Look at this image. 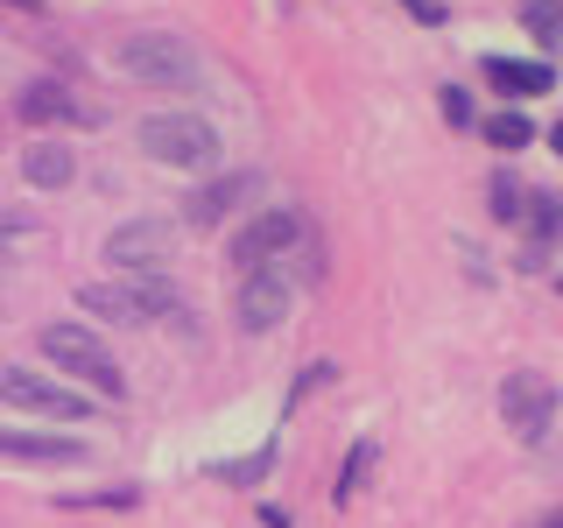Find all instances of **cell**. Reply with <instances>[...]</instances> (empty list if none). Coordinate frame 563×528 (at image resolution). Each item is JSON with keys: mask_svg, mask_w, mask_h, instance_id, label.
<instances>
[{"mask_svg": "<svg viewBox=\"0 0 563 528\" xmlns=\"http://www.w3.org/2000/svg\"><path fill=\"white\" fill-rule=\"evenodd\" d=\"M113 64L128 70L134 85H176V92H190V85L205 78V70H198V50H190L184 35H169V29L120 35V43H113Z\"/></svg>", "mask_w": 563, "mask_h": 528, "instance_id": "1", "label": "cell"}, {"mask_svg": "<svg viewBox=\"0 0 563 528\" xmlns=\"http://www.w3.org/2000/svg\"><path fill=\"white\" fill-rule=\"evenodd\" d=\"M141 155L169 169H211L219 163V128L205 113H148L141 120Z\"/></svg>", "mask_w": 563, "mask_h": 528, "instance_id": "2", "label": "cell"}, {"mask_svg": "<svg viewBox=\"0 0 563 528\" xmlns=\"http://www.w3.org/2000/svg\"><path fill=\"white\" fill-rule=\"evenodd\" d=\"M43 352L64 366V374H78L85 387H99V395H120V366H113V352H106L85 324H70V317H57V324H43Z\"/></svg>", "mask_w": 563, "mask_h": 528, "instance_id": "3", "label": "cell"}, {"mask_svg": "<svg viewBox=\"0 0 563 528\" xmlns=\"http://www.w3.org/2000/svg\"><path fill=\"white\" fill-rule=\"evenodd\" d=\"M500 422H507V437L536 444V437L556 422V381H550V374H536V366L507 374V381H500Z\"/></svg>", "mask_w": 563, "mask_h": 528, "instance_id": "4", "label": "cell"}, {"mask_svg": "<svg viewBox=\"0 0 563 528\" xmlns=\"http://www.w3.org/2000/svg\"><path fill=\"white\" fill-rule=\"evenodd\" d=\"M310 226H303V211H289V205H275V211H261V219H246L240 233H233V246H225V254H233V268L246 275V268H268V261H282L289 254L296 240H303Z\"/></svg>", "mask_w": 563, "mask_h": 528, "instance_id": "5", "label": "cell"}, {"mask_svg": "<svg viewBox=\"0 0 563 528\" xmlns=\"http://www.w3.org/2000/svg\"><path fill=\"white\" fill-rule=\"evenodd\" d=\"M169 254H176L169 219H128V226H113V233H106V261H113L120 275H163Z\"/></svg>", "mask_w": 563, "mask_h": 528, "instance_id": "6", "label": "cell"}, {"mask_svg": "<svg viewBox=\"0 0 563 528\" xmlns=\"http://www.w3.org/2000/svg\"><path fill=\"white\" fill-rule=\"evenodd\" d=\"M78 304L106 317V324H148V317H163L176 296L163 289V282H85Z\"/></svg>", "mask_w": 563, "mask_h": 528, "instance_id": "7", "label": "cell"}, {"mask_svg": "<svg viewBox=\"0 0 563 528\" xmlns=\"http://www.w3.org/2000/svg\"><path fill=\"white\" fill-rule=\"evenodd\" d=\"M296 304V282L282 261H268V268H246L240 282V296H233V317H240V331H275L282 317H289Z\"/></svg>", "mask_w": 563, "mask_h": 528, "instance_id": "8", "label": "cell"}, {"mask_svg": "<svg viewBox=\"0 0 563 528\" xmlns=\"http://www.w3.org/2000/svg\"><path fill=\"white\" fill-rule=\"evenodd\" d=\"M0 402L8 409H29V416H85V395L78 387H64V381H43V374H29V366H0Z\"/></svg>", "mask_w": 563, "mask_h": 528, "instance_id": "9", "label": "cell"}, {"mask_svg": "<svg viewBox=\"0 0 563 528\" xmlns=\"http://www.w3.org/2000/svg\"><path fill=\"white\" fill-rule=\"evenodd\" d=\"M254 190H261V176H254V169H225V176H211V184L190 190L184 219H190V226H219V219H233V211L254 205Z\"/></svg>", "mask_w": 563, "mask_h": 528, "instance_id": "10", "label": "cell"}, {"mask_svg": "<svg viewBox=\"0 0 563 528\" xmlns=\"http://www.w3.org/2000/svg\"><path fill=\"white\" fill-rule=\"evenodd\" d=\"M0 458H14V465H85V444L57 430H0Z\"/></svg>", "mask_w": 563, "mask_h": 528, "instance_id": "11", "label": "cell"}, {"mask_svg": "<svg viewBox=\"0 0 563 528\" xmlns=\"http://www.w3.org/2000/svg\"><path fill=\"white\" fill-rule=\"evenodd\" d=\"M479 78H486L500 99H536V92H550L556 70L542 64V57H486V64H479Z\"/></svg>", "mask_w": 563, "mask_h": 528, "instance_id": "12", "label": "cell"}, {"mask_svg": "<svg viewBox=\"0 0 563 528\" xmlns=\"http://www.w3.org/2000/svg\"><path fill=\"white\" fill-rule=\"evenodd\" d=\"M14 113H22L29 128H57V120L85 113V106L70 99V85H64V78H35V85H22V99H14Z\"/></svg>", "mask_w": 563, "mask_h": 528, "instance_id": "13", "label": "cell"}, {"mask_svg": "<svg viewBox=\"0 0 563 528\" xmlns=\"http://www.w3.org/2000/svg\"><path fill=\"white\" fill-rule=\"evenodd\" d=\"M22 176H29L35 190H64L70 176H78V155H70V141L43 134V141H29V155H22Z\"/></svg>", "mask_w": 563, "mask_h": 528, "instance_id": "14", "label": "cell"}, {"mask_svg": "<svg viewBox=\"0 0 563 528\" xmlns=\"http://www.w3.org/2000/svg\"><path fill=\"white\" fill-rule=\"evenodd\" d=\"M521 219H528V233H536V246H550L563 233V205L550 198V190H528V205H521Z\"/></svg>", "mask_w": 563, "mask_h": 528, "instance_id": "15", "label": "cell"}, {"mask_svg": "<svg viewBox=\"0 0 563 528\" xmlns=\"http://www.w3.org/2000/svg\"><path fill=\"white\" fill-rule=\"evenodd\" d=\"M486 141L500 155H515V148H528V141H536V128H528V113H515V106H500V113L486 120Z\"/></svg>", "mask_w": 563, "mask_h": 528, "instance_id": "16", "label": "cell"}, {"mask_svg": "<svg viewBox=\"0 0 563 528\" xmlns=\"http://www.w3.org/2000/svg\"><path fill=\"white\" fill-rule=\"evenodd\" d=\"M141 493L134 486H92V493H64L57 507H70V515H106V507H134Z\"/></svg>", "mask_w": 563, "mask_h": 528, "instance_id": "17", "label": "cell"}, {"mask_svg": "<svg viewBox=\"0 0 563 528\" xmlns=\"http://www.w3.org/2000/svg\"><path fill=\"white\" fill-rule=\"evenodd\" d=\"M521 29L536 35L542 50H556L563 43V8H556V0H528V8H521Z\"/></svg>", "mask_w": 563, "mask_h": 528, "instance_id": "18", "label": "cell"}, {"mask_svg": "<svg viewBox=\"0 0 563 528\" xmlns=\"http://www.w3.org/2000/svg\"><path fill=\"white\" fill-rule=\"evenodd\" d=\"M366 472H374V437H360V444H352L345 472H339V486H331V501H352V493L366 486Z\"/></svg>", "mask_w": 563, "mask_h": 528, "instance_id": "19", "label": "cell"}, {"mask_svg": "<svg viewBox=\"0 0 563 528\" xmlns=\"http://www.w3.org/2000/svg\"><path fill=\"white\" fill-rule=\"evenodd\" d=\"M486 205H493V219H507V226H515L521 219V205H528V184H515V176H493V184H486Z\"/></svg>", "mask_w": 563, "mask_h": 528, "instance_id": "20", "label": "cell"}, {"mask_svg": "<svg viewBox=\"0 0 563 528\" xmlns=\"http://www.w3.org/2000/svg\"><path fill=\"white\" fill-rule=\"evenodd\" d=\"M29 233H43V211L35 205H0V240H29Z\"/></svg>", "mask_w": 563, "mask_h": 528, "instance_id": "21", "label": "cell"}, {"mask_svg": "<svg viewBox=\"0 0 563 528\" xmlns=\"http://www.w3.org/2000/svg\"><path fill=\"white\" fill-rule=\"evenodd\" d=\"M331 374H339V366H331V360H310V366H303V374H296V387H289V402H282V409H296V402H303V395H310V387H324Z\"/></svg>", "mask_w": 563, "mask_h": 528, "instance_id": "22", "label": "cell"}, {"mask_svg": "<svg viewBox=\"0 0 563 528\" xmlns=\"http://www.w3.org/2000/svg\"><path fill=\"white\" fill-rule=\"evenodd\" d=\"M268 458H275V451H268V444H261L254 458H233V465H219V472H225V480H233V486H254V480H261V472H268Z\"/></svg>", "mask_w": 563, "mask_h": 528, "instance_id": "23", "label": "cell"}, {"mask_svg": "<svg viewBox=\"0 0 563 528\" xmlns=\"http://www.w3.org/2000/svg\"><path fill=\"white\" fill-rule=\"evenodd\" d=\"M437 106H444L451 128H472V120H479V113H472V92H465V85H444V99H437Z\"/></svg>", "mask_w": 563, "mask_h": 528, "instance_id": "24", "label": "cell"}, {"mask_svg": "<svg viewBox=\"0 0 563 528\" xmlns=\"http://www.w3.org/2000/svg\"><path fill=\"white\" fill-rule=\"evenodd\" d=\"M395 8H409L422 29H437V22H444V0H395Z\"/></svg>", "mask_w": 563, "mask_h": 528, "instance_id": "25", "label": "cell"}, {"mask_svg": "<svg viewBox=\"0 0 563 528\" xmlns=\"http://www.w3.org/2000/svg\"><path fill=\"white\" fill-rule=\"evenodd\" d=\"M550 148H556V155H563V120H556V128H550Z\"/></svg>", "mask_w": 563, "mask_h": 528, "instance_id": "26", "label": "cell"}, {"mask_svg": "<svg viewBox=\"0 0 563 528\" xmlns=\"http://www.w3.org/2000/svg\"><path fill=\"white\" fill-rule=\"evenodd\" d=\"M14 8H29V0H14Z\"/></svg>", "mask_w": 563, "mask_h": 528, "instance_id": "27", "label": "cell"}, {"mask_svg": "<svg viewBox=\"0 0 563 528\" xmlns=\"http://www.w3.org/2000/svg\"><path fill=\"white\" fill-rule=\"evenodd\" d=\"M550 528H563V521H550Z\"/></svg>", "mask_w": 563, "mask_h": 528, "instance_id": "28", "label": "cell"}, {"mask_svg": "<svg viewBox=\"0 0 563 528\" xmlns=\"http://www.w3.org/2000/svg\"><path fill=\"white\" fill-rule=\"evenodd\" d=\"M556 8H563V0H556Z\"/></svg>", "mask_w": 563, "mask_h": 528, "instance_id": "29", "label": "cell"}]
</instances>
